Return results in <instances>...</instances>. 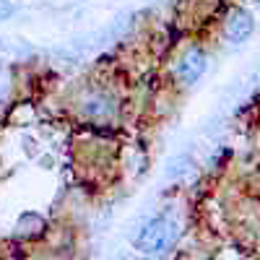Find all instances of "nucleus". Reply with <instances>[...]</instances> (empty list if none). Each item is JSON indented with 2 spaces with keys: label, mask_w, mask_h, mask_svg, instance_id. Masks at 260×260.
<instances>
[{
  "label": "nucleus",
  "mask_w": 260,
  "mask_h": 260,
  "mask_svg": "<svg viewBox=\"0 0 260 260\" xmlns=\"http://www.w3.org/2000/svg\"><path fill=\"white\" fill-rule=\"evenodd\" d=\"M257 3H260V0H257Z\"/></svg>",
  "instance_id": "20e7f679"
},
{
  "label": "nucleus",
  "mask_w": 260,
  "mask_h": 260,
  "mask_svg": "<svg viewBox=\"0 0 260 260\" xmlns=\"http://www.w3.org/2000/svg\"><path fill=\"white\" fill-rule=\"evenodd\" d=\"M224 34L229 42H245L250 34H252V16L242 8H237L229 13L226 18V26H224Z\"/></svg>",
  "instance_id": "7ed1b4c3"
},
{
  "label": "nucleus",
  "mask_w": 260,
  "mask_h": 260,
  "mask_svg": "<svg viewBox=\"0 0 260 260\" xmlns=\"http://www.w3.org/2000/svg\"><path fill=\"white\" fill-rule=\"evenodd\" d=\"M206 55H203V50H198V47H192V50H187L185 55H182V60H180V65H177V76H180V81L182 83H195L203 73H206Z\"/></svg>",
  "instance_id": "f03ea898"
},
{
  "label": "nucleus",
  "mask_w": 260,
  "mask_h": 260,
  "mask_svg": "<svg viewBox=\"0 0 260 260\" xmlns=\"http://www.w3.org/2000/svg\"><path fill=\"white\" fill-rule=\"evenodd\" d=\"M177 240V224L172 219H154L138 237V250L146 255H156L164 252L172 242Z\"/></svg>",
  "instance_id": "f257e3e1"
}]
</instances>
